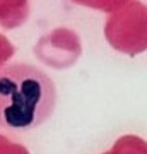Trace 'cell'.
<instances>
[{
    "instance_id": "obj_1",
    "label": "cell",
    "mask_w": 147,
    "mask_h": 154,
    "mask_svg": "<svg viewBox=\"0 0 147 154\" xmlns=\"http://www.w3.org/2000/svg\"><path fill=\"white\" fill-rule=\"evenodd\" d=\"M53 81L27 63H11L0 69V128L27 132L48 120L55 108Z\"/></svg>"
}]
</instances>
